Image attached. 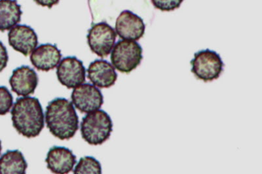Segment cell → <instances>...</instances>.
Returning <instances> with one entry per match:
<instances>
[{
    "label": "cell",
    "instance_id": "cell-1",
    "mask_svg": "<svg viewBox=\"0 0 262 174\" xmlns=\"http://www.w3.org/2000/svg\"><path fill=\"white\" fill-rule=\"evenodd\" d=\"M13 126L20 135L27 138H36L45 126V115L37 98H18L11 110Z\"/></svg>",
    "mask_w": 262,
    "mask_h": 174
},
{
    "label": "cell",
    "instance_id": "cell-2",
    "mask_svg": "<svg viewBox=\"0 0 262 174\" xmlns=\"http://www.w3.org/2000/svg\"><path fill=\"white\" fill-rule=\"evenodd\" d=\"M45 119L50 133L59 140H70L78 130V115L73 103L64 98H55L49 102Z\"/></svg>",
    "mask_w": 262,
    "mask_h": 174
},
{
    "label": "cell",
    "instance_id": "cell-3",
    "mask_svg": "<svg viewBox=\"0 0 262 174\" xmlns=\"http://www.w3.org/2000/svg\"><path fill=\"white\" fill-rule=\"evenodd\" d=\"M113 126L111 116L104 110L91 112L82 119V138L89 144L102 145L111 137Z\"/></svg>",
    "mask_w": 262,
    "mask_h": 174
},
{
    "label": "cell",
    "instance_id": "cell-4",
    "mask_svg": "<svg viewBox=\"0 0 262 174\" xmlns=\"http://www.w3.org/2000/svg\"><path fill=\"white\" fill-rule=\"evenodd\" d=\"M142 47L137 41L119 40L111 54L112 65L119 72L129 74L143 59Z\"/></svg>",
    "mask_w": 262,
    "mask_h": 174
},
{
    "label": "cell",
    "instance_id": "cell-5",
    "mask_svg": "<svg viewBox=\"0 0 262 174\" xmlns=\"http://www.w3.org/2000/svg\"><path fill=\"white\" fill-rule=\"evenodd\" d=\"M190 63L191 72L205 83L219 79L225 66L221 55L209 49L196 52Z\"/></svg>",
    "mask_w": 262,
    "mask_h": 174
},
{
    "label": "cell",
    "instance_id": "cell-6",
    "mask_svg": "<svg viewBox=\"0 0 262 174\" xmlns=\"http://www.w3.org/2000/svg\"><path fill=\"white\" fill-rule=\"evenodd\" d=\"M116 37L115 30L106 22L93 25L86 36L91 51L101 58L107 57L111 54Z\"/></svg>",
    "mask_w": 262,
    "mask_h": 174
},
{
    "label": "cell",
    "instance_id": "cell-7",
    "mask_svg": "<svg viewBox=\"0 0 262 174\" xmlns=\"http://www.w3.org/2000/svg\"><path fill=\"white\" fill-rule=\"evenodd\" d=\"M71 98L74 106L83 114L97 111L104 103L101 91L90 83L76 87L72 92Z\"/></svg>",
    "mask_w": 262,
    "mask_h": 174
},
{
    "label": "cell",
    "instance_id": "cell-8",
    "mask_svg": "<svg viewBox=\"0 0 262 174\" xmlns=\"http://www.w3.org/2000/svg\"><path fill=\"white\" fill-rule=\"evenodd\" d=\"M58 81L68 89H75L85 83L86 70L83 63L76 56H68L58 65Z\"/></svg>",
    "mask_w": 262,
    "mask_h": 174
},
{
    "label": "cell",
    "instance_id": "cell-9",
    "mask_svg": "<svg viewBox=\"0 0 262 174\" xmlns=\"http://www.w3.org/2000/svg\"><path fill=\"white\" fill-rule=\"evenodd\" d=\"M145 30L143 19L132 11H123L117 18L116 32L123 40L139 41L144 36Z\"/></svg>",
    "mask_w": 262,
    "mask_h": 174
},
{
    "label": "cell",
    "instance_id": "cell-10",
    "mask_svg": "<svg viewBox=\"0 0 262 174\" xmlns=\"http://www.w3.org/2000/svg\"><path fill=\"white\" fill-rule=\"evenodd\" d=\"M8 41L14 50L27 56L36 49L38 37L36 32L29 26L18 25L9 31Z\"/></svg>",
    "mask_w": 262,
    "mask_h": 174
},
{
    "label": "cell",
    "instance_id": "cell-11",
    "mask_svg": "<svg viewBox=\"0 0 262 174\" xmlns=\"http://www.w3.org/2000/svg\"><path fill=\"white\" fill-rule=\"evenodd\" d=\"M47 167L54 174H69L77 163L76 156L65 147L54 146L49 149L46 159Z\"/></svg>",
    "mask_w": 262,
    "mask_h": 174
},
{
    "label": "cell",
    "instance_id": "cell-12",
    "mask_svg": "<svg viewBox=\"0 0 262 174\" xmlns=\"http://www.w3.org/2000/svg\"><path fill=\"white\" fill-rule=\"evenodd\" d=\"M38 81L36 72L28 66L16 68L9 79L11 90L18 96L24 97L34 93Z\"/></svg>",
    "mask_w": 262,
    "mask_h": 174
},
{
    "label": "cell",
    "instance_id": "cell-13",
    "mask_svg": "<svg viewBox=\"0 0 262 174\" xmlns=\"http://www.w3.org/2000/svg\"><path fill=\"white\" fill-rule=\"evenodd\" d=\"M61 51L56 45L41 44L32 52L30 61L37 70L49 72L55 69L61 60Z\"/></svg>",
    "mask_w": 262,
    "mask_h": 174
},
{
    "label": "cell",
    "instance_id": "cell-14",
    "mask_svg": "<svg viewBox=\"0 0 262 174\" xmlns=\"http://www.w3.org/2000/svg\"><path fill=\"white\" fill-rule=\"evenodd\" d=\"M88 78L99 88H110L116 83L118 74L111 63L105 60H95L88 69Z\"/></svg>",
    "mask_w": 262,
    "mask_h": 174
},
{
    "label": "cell",
    "instance_id": "cell-15",
    "mask_svg": "<svg viewBox=\"0 0 262 174\" xmlns=\"http://www.w3.org/2000/svg\"><path fill=\"white\" fill-rule=\"evenodd\" d=\"M28 163L18 149L8 150L0 157V174H26Z\"/></svg>",
    "mask_w": 262,
    "mask_h": 174
},
{
    "label": "cell",
    "instance_id": "cell-16",
    "mask_svg": "<svg viewBox=\"0 0 262 174\" xmlns=\"http://www.w3.org/2000/svg\"><path fill=\"white\" fill-rule=\"evenodd\" d=\"M22 15L17 2L0 0V31L12 29L20 22Z\"/></svg>",
    "mask_w": 262,
    "mask_h": 174
},
{
    "label": "cell",
    "instance_id": "cell-17",
    "mask_svg": "<svg viewBox=\"0 0 262 174\" xmlns=\"http://www.w3.org/2000/svg\"><path fill=\"white\" fill-rule=\"evenodd\" d=\"M73 174H102V165L95 157H82L75 167Z\"/></svg>",
    "mask_w": 262,
    "mask_h": 174
},
{
    "label": "cell",
    "instance_id": "cell-18",
    "mask_svg": "<svg viewBox=\"0 0 262 174\" xmlns=\"http://www.w3.org/2000/svg\"><path fill=\"white\" fill-rule=\"evenodd\" d=\"M13 105V98L7 87L0 86V115L8 114Z\"/></svg>",
    "mask_w": 262,
    "mask_h": 174
},
{
    "label": "cell",
    "instance_id": "cell-19",
    "mask_svg": "<svg viewBox=\"0 0 262 174\" xmlns=\"http://www.w3.org/2000/svg\"><path fill=\"white\" fill-rule=\"evenodd\" d=\"M151 2L156 9H160L162 11H170L179 8L183 0H152Z\"/></svg>",
    "mask_w": 262,
    "mask_h": 174
},
{
    "label": "cell",
    "instance_id": "cell-20",
    "mask_svg": "<svg viewBox=\"0 0 262 174\" xmlns=\"http://www.w3.org/2000/svg\"><path fill=\"white\" fill-rule=\"evenodd\" d=\"M9 56L8 51L3 43L0 41V72L3 71L8 65Z\"/></svg>",
    "mask_w": 262,
    "mask_h": 174
},
{
    "label": "cell",
    "instance_id": "cell-21",
    "mask_svg": "<svg viewBox=\"0 0 262 174\" xmlns=\"http://www.w3.org/2000/svg\"><path fill=\"white\" fill-rule=\"evenodd\" d=\"M35 2L43 7L48 6L49 8H51L53 5L58 3V1H36Z\"/></svg>",
    "mask_w": 262,
    "mask_h": 174
},
{
    "label": "cell",
    "instance_id": "cell-22",
    "mask_svg": "<svg viewBox=\"0 0 262 174\" xmlns=\"http://www.w3.org/2000/svg\"><path fill=\"white\" fill-rule=\"evenodd\" d=\"M2 150V141L0 140V155H1Z\"/></svg>",
    "mask_w": 262,
    "mask_h": 174
}]
</instances>
